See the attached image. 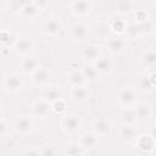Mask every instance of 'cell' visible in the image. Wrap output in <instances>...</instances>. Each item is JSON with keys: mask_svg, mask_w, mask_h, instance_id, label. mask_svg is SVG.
Returning <instances> with one entry per match:
<instances>
[{"mask_svg": "<svg viewBox=\"0 0 156 156\" xmlns=\"http://www.w3.org/2000/svg\"><path fill=\"white\" fill-rule=\"evenodd\" d=\"M7 130H9V127H7V123L1 118L0 119V138L5 136L7 134Z\"/></svg>", "mask_w": 156, "mask_h": 156, "instance_id": "38", "label": "cell"}, {"mask_svg": "<svg viewBox=\"0 0 156 156\" xmlns=\"http://www.w3.org/2000/svg\"><path fill=\"white\" fill-rule=\"evenodd\" d=\"M50 106H51V112H54L56 115H61L62 116L67 111V104L62 98H58L55 101H52L50 104Z\"/></svg>", "mask_w": 156, "mask_h": 156, "instance_id": "31", "label": "cell"}, {"mask_svg": "<svg viewBox=\"0 0 156 156\" xmlns=\"http://www.w3.org/2000/svg\"><path fill=\"white\" fill-rule=\"evenodd\" d=\"M133 110H134V115H135L136 122H146L152 116V108L146 102L136 104L135 106H133Z\"/></svg>", "mask_w": 156, "mask_h": 156, "instance_id": "18", "label": "cell"}, {"mask_svg": "<svg viewBox=\"0 0 156 156\" xmlns=\"http://www.w3.org/2000/svg\"><path fill=\"white\" fill-rule=\"evenodd\" d=\"M39 62L37 58L34 57H30V56H24L21 62H20V68H21V72L24 73V74H28L30 76L38 67H39Z\"/></svg>", "mask_w": 156, "mask_h": 156, "instance_id": "23", "label": "cell"}, {"mask_svg": "<svg viewBox=\"0 0 156 156\" xmlns=\"http://www.w3.org/2000/svg\"><path fill=\"white\" fill-rule=\"evenodd\" d=\"M141 63L144 67L149 68V69H154L155 65H156V51L154 48H149L146 49L143 55H141V58H140Z\"/></svg>", "mask_w": 156, "mask_h": 156, "instance_id": "25", "label": "cell"}, {"mask_svg": "<svg viewBox=\"0 0 156 156\" xmlns=\"http://www.w3.org/2000/svg\"><path fill=\"white\" fill-rule=\"evenodd\" d=\"M94 67L98 72L99 76H107L110 73L113 72L115 69V62L111 57L108 56H104V55H100L95 61H94Z\"/></svg>", "mask_w": 156, "mask_h": 156, "instance_id": "11", "label": "cell"}, {"mask_svg": "<svg viewBox=\"0 0 156 156\" xmlns=\"http://www.w3.org/2000/svg\"><path fill=\"white\" fill-rule=\"evenodd\" d=\"M58 154H60V150L55 145L46 144V145H43L39 149V155H41V156H56Z\"/></svg>", "mask_w": 156, "mask_h": 156, "instance_id": "33", "label": "cell"}, {"mask_svg": "<svg viewBox=\"0 0 156 156\" xmlns=\"http://www.w3.org/2000/svg\"><path fill=\"white\" fill-rule=\"evenodd\" d=\"M34 49V41L30 37H20L16 39L13 46H12V50L16 52V55L18 56H29V54L33 51Z\"/></svg>", "mask_w": 156, "mask_h": 156, "instance_id": "6", "label": "cell"}, {"mask_svg": "<svg viewBox=\"0 0 156 156\" xmlns=\"http://www.w3.org/2000/svg\"><path fill=\"white\" fill-rule=\"evenodd\" d=\"M23 82L20 74L17 73H7L2 78V89L7 94H18L22 90Z\"/></svg>", "mask_w": 156, "mask_h": 156, "instance_id": "1", "label": "cell"}, {"mask_svg": "<svg viewBox=\"0 0 156 156\" xmlns=\"http://www.w3.org/2000/svg\"><path fill=\"white\" fill-rule=\"evenodd\" d=\"M91 96L90 90L88 89L87 85H78V87H71L69 90V99L74 104L82 105L85 104Z\"/></svg>", "mask_w": 156, "mask_h": 156, "instance_id": "12", "label": "cell"}, {"mask_svg": "<svg viewBox=\"0 0 156 156\" xmlns=\"http://www.w3.org/2000/svg\"><path fill=\"white\" fill-rule=\"evenodd\" d=\"M29 2H32V0H16V1H15V4H16V10H20L23 5L29 4Z\"/></svg>", "mask_w": 156, "mask_h": 156, "instance_id": "39", "label": "cell"}, {"mask_svg": "<svg viewBox=\"0 0 156 156\" xmlns=\"http://www.w3.org/2000/svg\"><path fill=\"white\" fill-rule=\"evenodd\" d=\"M51 113V106H50V102L45 101L43 98L41 99H38L33 102L32 105V115L37 118H40V119H45L50 116Z\"/></svg>", "mask_w": 156, "mask_h": 156, "instance_id": "15", "label": "cell"}, {"mask_svg": "<svg viewBox=\"0 0 156 156\" xmlns=\"http://www.w3.org/2000/svg\"><path fill=\"white\" fill-rule=\"evenodd\" d=\"M32 2H33V5H34L39 11H41V10H45V9L49 6L50 0H32Z\"/></svg>", "mask_w": 156, "mask_h": 156, "instance_id": "37", "label": "cell"}, {"mask_svg": "<svg viewBox=\"0 0 156 156\" xmlns=\"http://www.w3.org/2000/svg\"><path fill=\"white\" fill-rule=\"evenodd\" d=\"M61 128L66 134H76L82 128V121L76 115H62Z\"/></svg>", "mask_w": 156, "mask_h": 156, "instance_id": "4", "label": "cell"}, {"mask_svg": "<svg viewBox=\"0 0 156 156\" xmlns=\"http://www.w3.org/2000/svg\"><path fill=\"white\" fill-rule=\"evenodd\" d=\"M107 27H108V29H110L112 33H115L116 35H122V34H124V33L127 32V28H128L126 21H124L123 18H121V17L111 18L110 22H108V24H107Z\"/></svg>", "mask_w": 156, "mask_h": 156, "instance_id": "24", "label": "cell"}, {"mask_svg": "<svg viewBox=\"0 0 156 156\" xmlns=\"http://www.w3.org/2000/svg\"><path fill=\"white\" fill-rule=\"evenodd\" d=\"M11 39H13V35L10 32H7V30H0V45L2 48L9 49V45H10Z\"/></svg>", "mask_w": 156, "mask_h": 156, "instance_id": "34", "label": "cell"}, {"mask_svg": "<svg viewBox=\"0 0 156 156\" xmlns=\"http://www.w3.org/2000/svg\"><path fill=\"white\" fill-rule=\"evenodd\" d=\"M91 130L100 138L107 136L112 132V122L108 118H99L91 123Z\"/></svg>", "mask_w": 156, "mask_h": 156, "instance_id": "16", "label": "cell"}, {"mask_svg": "<svg viewBox=\"0 0 156 156\" xmlns=\"http://www.w3.org/2000/svg\"><path fill=\"white\" fill-rule=\"evenodd\" d=\"M134 10V2L133 0H117L115 4V12L119 17L128 16Z\"/></svg>", "mask_w": 156, "mask_h": 156, "instance_id": "22", "label": "cell"}, {"mask_svg": "<svg viewBox=\"0 0 156 156\" xmlns=\"http://www.w3.org/2000/svg\"><path fill=\"white\" fill-rule=\"evenodd\" d=\"M121 121H122V123H130V124H135L136 123L133 107H124L122 110V112H121Z\"/></svg>", "mask_w": 156, "mask_h": 156, "instance_id": "32", "label": "cell"}, {"mask_svg": "<svg viewBox=\"0 0 156 156\" xmlns=\"http://www.w3.org/2000/svg\"><path fill=\"white\" fill-rule=\"evenodd\" d=\"M89 33H90V27L82 21L74 22L69 27V34L72 39L76 41H84L89 37Z\"/></svg>", "mask_w": 156, "mask_h": 156, "instance_id": "10", "label": "cell"}, {"mask_svg": "<svg viewBox=\"0 0 156 156\" xmlns=\"http://www.w3.org/2000/svg\"><path fill=\"white\" fill-rule=\"evenodd\" d=\"M155 84H156V80H155V69H150L149 73H146L143 77H140V79L138 82V85H139L140 90L144 91V93L152 91L155 89Z\"/></svg>", "mask_w": 156, "mask_h": 156, "instance_id": "20", "label": "cell"}, {"mask_svg": "<svg viewBox=\"0 0 156 156\" xmlns=\"http://www.w3.org/2000/svg\"><path fill=\"white\" fill-rule=\"evenodd\" d=\"M51 74L50 71L46 67L39 66L32 74H30V82L37 88H45L50 84Z\"/></svg>", "mask_w": 156, "mask_h": 156, "instance_id": "5", "label": "cell"}, {"mask_svg": "<svg viewBox=\"0 0 156 156\" xmlns=\"http://www.w3.org/2000/svg\"><path fill=\"white\" fill-rule=\"evenodd\" d=\"M22 155L26 156H38L39 155V147L37 146H28L22 151Z\"/></svg>", "mask_w": 156, "mask_h": 156, "instance_id": "36", "label": "cell"}, {"mask_svg": "<svg viewBox=\"0 0 156 156\" xmlns=\"http://www.w3.org/2000/svg\"><path fill=\"white\" fill-rule=\"evenodd\" d=\"M15 132L20 135H28L34 129V119L33 116L29 115H21L15 119L13 123Z\"/></svg>", "mask_w": 156, "mask_h": 156, "instance_id": "3", "label": "cell"}, {"mask_svg": "<svg viewBox=\"0 0 156 156\" xmlns=\"http://www.w3.org/2000/svg\"><path fill=\"white\" fill-rule=\"evenodd\" d=\"M100 56L99 46L95 44L85 45L80 51V57L85 63H94V61Z\"/></svg>", "mask_w": 156, "mask_h": 156, "instance_id": "19", "label": "cell"}, {"mask_svg": "<svg viewBox=\"0 0 156 156\" xmlns=\"http://www.w3.org/2000/svg\"><path fill=\"white\" fill-rule=\"evenodd\" d=\"M45 101H48V102H52V101H55L56 99H58V98H61V93H60V90H58V87H56V85H48V87H45V90H44V93H43V96H41Z\"/></svg>", "mask_w": 156, "mask_h": 156, "instance_id": "29", "label": "cell"}, {"mask_svg": "<svg viewBox=\"0 0 156 156\" xmlns=\"http://www.w3.org/2000/svg\"><path fill=\"white\" fill-rule=\"evenodd\" d=\"M138 135H139V132L135 124L122 123L118 128V138L124 143H133Z\"/></svg>", "mask_w": 156, "mask_h": 156, "instance_id": "14", "label": "cell"}, {"mask_svg": "<svg viewBox=\"0 0 156 156\" xmlns=\"http://www.w3.org/2000/svg\"><path fill=\"white\" fill-rule=\"evenodd\" d=\"M78 143H79L80 146H83V147L88 151V150L94 149V147L98 146V144H99V136H98L93 130H90V132H84V133L79 136Z\"/></svg>", "mask_w": 156, "mask_h": 156, "instance_id": "21", "label": "cell"}, {"mask_svg": "<svg viewBox=\"0 0 156 156\" xmlns=\"http://www.w3.org/2000/svg\"><path fill=\"white\" fill-rule=\"evenodd\" d=\"M2 116H4V110H2V107H1V105H0V119L2 118Z\"/></svg>", "mask_w": 156, "mask_h": 156, "instance_id": "40", "label": "cell"}, {"mask_svg": "<svg viewBox=\"0 0 156 156\" xmlns=\"http://www.w3.org/2000/svg\"><path fill=\"white\" fill-rule=\"evenodd\" d=\"M106 48H107V51L110 52V55H112V56H119V55H122L126 51V49H127V41L122 37L115 35V37H111V38L107 39Z\"/></svg>", "mask_w": 156, "mask_h": 156, "instance_id": "9", "label": "cell"}, {"mask_svg": "<svg viewBox=\"0 0 156 156\" xmlns=\"http://www.w3.org/2000/svg\"><path fill=\"white\" fill-rule=\"evenodd\" d=\"M88 151L79 145V143H69L65 146V151L63 154L65 155H68V156H78V155H85Z\"/></svg>", "mask_w": 156, "mask_h": 156, "instance_id": "30", "label": "cell"}, {"mask_svg": "<svg viewBox=\"0 0 156 156\" xmlns=\"http://www.w3.org/2000/svg\"><path fill=\"white\" fill-rule=\"evenodd\" d=\"M62 22L57 17H48L43 24H41V30L46 37H58L62 32Z\"/></svg>", "mask_w": 156, "mask_h": 156, "instance_id": "7", "label": "cell"}, {"mask_svg": "<svg viewBox=\"0 0 156 156\" xmlns=\"http://www.w3.org/2000/svg\"><path fill=\"white\" fill-rule=\"evenodd\" d=\"M80 72H82V74L84 76L87 83L95 82V80H98V78H99V74H98V72H96V69H95V67H94L93 63H85V65L82 67Z\"/></svg>", "mask_w": 156, "mask_h": 156, "instance_id": "27", "label": "cell"}, {"mask_svg": "<svg viewBox=\"0 0 156 156\" xmlns=\"http://www.w3.org/2000/svg\"><path fill=\"white\" fill-rule=\"evenodd\" d=\"M116 98H117V102L124 108V107H133L138 104V95H136V91L132 88H128V87H124V88H121L117 94H116Z\"/></svg>", "mask_w": 156, "mask_h": 156, "instance_id": "2", "label": "cell"}, {"mask_svg": "<svg viewBox=\"0 0 156 156\" xmlns=\"http://www.w3.org/2000/svg\"><path fill=\"white\" fill-rule=\"evenodd\" d=\"M134 18H135V23H141L149 20V15L145 10H138L134 13Z\"/></svg>", "mask_w": 156, "mask_h": 156, "instance_id": "35", "label": "cell"}, {"mask_svg": "<svg viewBox=\"0 0 156 156\" xmlns=\"http://www.w3.org/2000/svg\"><path fill=\"white\" fill-rule=\"evenodd\" d=\"M67 82L69 83L71 87H78V85H87V80L84 78V76L82 74L80 71L74 69L72 72H69L68 77H67Z\"/></svg>", "mask_w": 156, "mask_h": 156, "instance_id": "28", "label": "cell"}, {"mask_svg": "<svg viewBox=\"0 0 156 156\" xmlns=\"http://www.w3.org/2000/svg\"><path fill=\"white\" fill-rule=\"evenodd\" d=\"M127 30L129 33V37H132V38L149 35L154 30V23L150 20H147V21L141 22V23H134L133 26L127 28Z\"/></svg>", "mask_w": 156, "mask_h": 156, "instance_id": "13", "label": "cell"}, {"mask_svg": "<svg viewBox=\"0 0 156 156\" xmlns=\"http://www.w3.org/2000/svg\"><path fill=\"white\" fill-rule=\"evenodd\" d=\"M69 10L76 17H85L90 13L91 4L89 0H73L69 5Z\"/></svg>", "mask_w": 156, "mask_h": 156, "instance_id": "17", "label": "cell"}, {"mask_svg": "<svg viewBox=\"0 0 156 156\" xmlns=\"http://www.w3.org/2000/svg\"><path fill=\"white\" fill-rule=\"evenodd\" d=\"M135 147L141 152V154H151L155 150V136L154 134H141L138 135L136 139L134 140Z\"/></svg>", "mask_w": 156, "mask_h": 156, "instance_id": "8", "label": "cell"}, {"mask_svg": "<svg viewBox=\"0 0 156 156\" xmlns=\"http://www.w3.org/2000/svg\"><path fill=\"white\" fill-rule=\"evenodd\" d=\"M18 15H20L23 20L30 21V20H34V18L39 15V10L33 5V2H29V4L23 5V6L18 10Z\"/></svg>", "mask_w": 156, "mask_h": 156, "instance_id": "26", "label": "cell"}]
</instances>
